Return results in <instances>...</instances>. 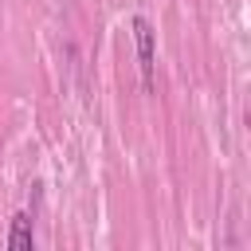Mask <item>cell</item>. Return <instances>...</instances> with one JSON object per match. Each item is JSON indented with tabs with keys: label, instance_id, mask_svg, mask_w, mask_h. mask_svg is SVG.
<instances>
[{
	"label": "cell",
	"instance_id": "cell-1",
	"mask_svg": "<svg viewBox=\"0 0 251 251\" xmlns=\"http://www.w3.org/2000/svg\"><path fill=\"white\" fill-rule=\"evenodd\" d=\"M133 39H137V63H141V82L153 86V27L145 16L133 20Z\"/></svg>",
	"mask_w": 251,
	"mask_h": 251
},
{
	"label": "cell",
	"instance_id": "cell-2",
	"mask_svg": "<svg viewBox=\"0 0 251 251\" xmlns=\"http://www.w3.org/2000/svg\"><path fill=\"white\" fill-rule=\"evenodd\" d=\"M8 247H12V251H31V216H27V212H16V216H12Z\"/></svg>",
	"mask_w": 251,
	"mask_h": 251
}]
</instances>
